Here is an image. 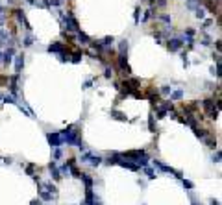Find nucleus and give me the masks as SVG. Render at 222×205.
<instances>
[{
    "label": "nucleus",
    "mask_w": 222,
    "mask_h": 205,
    "mask_svg": "<svg viewBox=\"0 0 222 205\" xmlns=\"http://www.w3.org/2000/svg\"><path fill=\"white\" fill-rule=\"evenodd\" d=\"M61 20H63V24L67 26V32H74V33H78L82 28H80V22L69 13V15H61Z\"/></svg>",
    "instance_id": "nucleus-1"
},
{
    "label": "nucleus",
    "mask_w": 222,
    "mask_h": 205,
    "mask_svg": "<svg viewBox=\"0 0 222 205\" xmlns=\"http://www.w3.org/2000/svg\"><path fill=\"white\" fill-rule=\"evenodd\" d=\"M202 107H204L206 115H207L209 118H217V117H218V107H215V100H211V98L204 100V102H202Z\"/></svg>",
    "instance_id": "nucleus-2"
},
{
    "label": "nucleus",
    "mask_w": 222,
    "mask_h": 205,
    "mask_svg": "<svg viewBox=\"0 0 222 205\" xmlns=\"http://www.w3.org/2000/svg\"><path fill=\"white\" fill-rule=\"evenodd\" d=\"M82 161H85V163H89V165H93V166H98L104 159L98 155V153H93V152H85L83 155H82Z\"/></svg>",
    "instance_id": "nucleus-3"
},
{
    "label": "nucleus",
    "mask_w": 222,
    "mask_h": 205,
    "mask_svg": "<svg viewBox=\"0 0 222 205\" xmlns=\"http://www.w3.org/2000/svg\"><path fill=\"white\" fill-rule=\"evenodd\" d=\"M154 166H158L159 170H163V172H168V174L176 176L178 179H183V177H182V172H180V170H174L172 166H168V165H165V163H161V161H154Z\"/></svg>",
    "instance_id": "nucleus-4"
},
{
    "label": "nucleus",
    "mask_w": 222,
    "mask_h": 205,
    "mask_svg": "<svg viewBox=\"0 0 222 205\" xmlns=\"http://www.w3.org/2000/svg\"><path fill=\"white\" fill-rule=\"evenodd\" d=\"M182 46H183V39H180V37H170V39L167 41V48H168L170 52L182 50Z\"/></svg>",
    "instance_id": "nucleus-5"
},
{
    "label": "nucleus",
    "mask_w": 222,
    "mask_h": 205,
    "mask_svg": "<svg viewBox=\"0 0 222 205\" xmlns=\"http://www.w3.org/2000/svg\"><path fill=\"white\" fill-rule=\"evenodd\" d=\"M47 141L50 142V146H52V148H59V146L63 144L59 131H52V133H47Z\"/></svg>",
    "instance_id": "nucleus-6"
},
{
    "label": "nucleus",
    "mask_w": 222,
    "mask_h": 205,
    "mask_svg": "<svg viewBox=\"0 0 222 205\" xmlns=\"http://www.w3.org/2000/svg\"><path fill=\"white\" fill-rule=\"evenodd\" d=\"M19 78H20V74H13V76L9 78V94H11L13 98L19 96Z\"/></svg>",
    "instance_id": "nucleus-7"
},
{
    "label": "nucleus",
    "mask_w": 222,
    "mask_h": 205,
    "mask_svg": "<svg viewBox=\"0 0 222 205\" xmlns=\"http://www.w3.org/2000/svg\"><path fill=\"white\" fill-rule=\"evenodd\" d=\"M13 15L17 17V20L20 22V24H24L26 32L30 33V32H32V26H30V22L26 20V15H24V11H22V9H13Z\"/></svg>",
    "instance_id": "nucleus-8"
},
{
    "label": "nucleus",
    "mask_w": 222,
    "mask_h": 205,
    "mask_svg": "<svg viewBox=\"0 0 222 205\" xmlns=\"http://www.w3.org/2000/svg\"><path fill=\"white\" fill-rule=\"evenodd\" d=\"M50 54H65L67 50H69V46H65L63 43H52V44H48V48H47Z\"/></svg>",
    "instance_id": "nucleus-9"
},
{
    "label": "nucleus",
    "mask_w": 222,
    "mask_h": 205,
    "mask_svg": "<svg viewBox=\"0 0 222 205\" xmlns=\"http://www.w3.org/2000/svg\"><path fill=\"white\" fill-rule=\"evenodd\" d=\"M13 56H15V48H13V46H9L6 52H2V63H4V65H11Z\"/></svg>",
    "instance_id": "nucleus-10"
},
{
    "label": "nucleus",
    "mask_w": 222,
    "mask_h": 205,
    "mask_svg": "<svg viewBox=\"0 0 222 205\" xmlns=\"http://www.w3.org/2000/svg\"><path fill=\"white\" fill-rule=\"evenodd\" d=\"M22 67H24V54H19L15 57V74H20Z\"/></svg>",
    "instance_id": "nucleus-11"
},
{
    "label": "nucleus",
    "mask_w": 222,
    "mask_h": 205,
    "mask_svg": "<svg viewBox=\"0 0 222 205\" xmlns=\"http://www.w3.org/2000/svg\"><path fill=\"white\" fill-rule=\"evenodd\" d=\"M48 168H50V172H52V177L54 179H61L63 176H61V172H59V168H57V165H56V161H50L48 163Z\"/></svg>",
    "instance_id": "nucleus-12"
},
{
    "label": "nucleus",
    "mask_w": 222,
    "mask_h": 205,
    "mask_svg": "<svg viewBox=\"0 0 222 205\" xmlns=\"http://www.w3.org/2000/svg\"><path fill=\"white\" fill-rule=\"evenodd\" d=\"M2 44H9V46H13V43L8 37V32H4L2 28H0V46H2Z\"/></svg>",
    "instance_id": "nucleus-13"
},
{
    "label": "nucleus",
    "mask_w": 222,
    "mask_h": 205,
    "mask_svg": "<svg viewBox=\"0 0 222 205\" xmlns=\"http://www.w3.org/2000/svg\"><path fill=\"white\" fill-rule=\"evenodd\" d=\"M80 179H83L85 189H93V177L89 176V174H83V172H82V177H80Z\"/></svg>",
    "instance_id": "nucleus-14"
},
{
    "label": "nucleus",
    "mask_w": 222,
    "mask_h": 205,
    "mask_svg": "<svg viewBox=\"0 0 222 205\" xmlns=\"http://www.w3.org/2000/svg\"><path fill=\"white\" fill-rule=\"evenodd\" d=\"M182 98H183V91L180 89V91H174V93H170L168 102H178V100H182Z\"/></svg>",
    "instance_id": "nucleus-15"
},
{
    "label": "nucleus",
    "mask_w": 222,
    "mask_h": 205,
    "mask_svg": "<svg viewBox=\"0 0 222 205\" xmlns=\"http://www.w3.org/2000/svg\"><path fill=\"white\" fill-rule=\"evenodd\" d=\"M115 43V37L113 35H107V37H104L102 41H100V44H102V46L104 48H107V46H111V44H113Z\"/></svg>",
    "instance_id": "nucleus-16"
},
{
    "label": "nucleus",
    "mask_w": 222,
    "mask_h": 205,
    "mask_svg": "<svg viewBox=\"0 0 222 205\" xmlns=\"http://www.w3.org/2000/svg\"><path fill=\"white\" fill-rule=\"evenodd\" d=\"M76 35H78V39H80V41H82V44H89V43H91V37H89V35H87V33H83V32H82V30H80V32H78V33H76Z\"/></svg>",
    "instance_id": "nucleus-17"
},
{
    "label": "nucleus",
    "mask_w": 222,
    "mask_h": 205,
    "mask_svg": "<svg viewBox=\"0 0 222 205\" xmlns=\"http://www.w3.org/2000/svg\"><path fill=\"white\" fill-rule=\"evenodd\" d=\"M126 52H128V41L122 39V41L119 43V52H117V54H126Z\"/></svg>",
    "instance_id": "nucleus-18"
},
{
    "label": "nucleus",
    "mask_w": 222,
    "mask_h": 205,
    "mask_svg": "<svg viewBox=\"0 0 222 205\" xmlns=\"http://www.w3.org/2000/svg\"><path fill=\"white\" fill-rule=\"evenodd\" d=\"M39 196H41V200H44V201H50L54 194H50V192H47V190H43V189H39Z\"/></svg>",
    "instance_id": "nucleus-19"
},
{
    "label": "nucleus",
    "mask_w": 222,
    "mask_h": 205,
    "mask_svg": "<svg viewBox=\"0 0 222 205\" xmlns=\"http://www.w3.org/2000/svg\"><path fill=\"white\" fill-rule=\"evenodd\" d=\"M22 44H24L26 48H28V46H32V44H33V35H32V33H28L24 39H22Z\"/></svg>",
    "instance_id": "nucleus-20"
},
{
    "label": "nucleus",
    "mask_w": 222,
    "mask_h": 205,
    "mask_svg": "<svg viewBox=\"0 0 222 205\" xmlns=\"http://www.w3.org/2000/svg\"><path fill=\"white\" fill-rule=\"evenodd\" d=\"M194 15H196V19H206V9L200 6V8L194 9Z\"/></svg>",
    "instance_id": "nucleus-21"
},
{
    "label": "nucleus",
    "mask_w": 222,
    "mask_h": 205,
    "mask_svg": "<svg viewBox=\"0 0 222 205\" xmlns=\"http://www.w3.org/2000/svg\"><path fill=\"white\" fill-rule=\"evenodd\" d=\"M158 93H159V94H168V96H170V93H172V87H170V85H163V87L158 91Z\"/></svg>",
    "instance_id": "nucleus-22"
},
{
    "label": "nucleus",
    "mask_w": 222,
    "mask_h": 205,
    "mask_svg": "<svg viewBox=\"0 0 222 205\" xmlns=\"http://www.w3.org/2000/svg\"><path fill=\"white\" fill-rule=\"evenodd\" d=\"M143 170H144V174H146V177H148V179H154L155 176H158V174H155V172H154V170H152L150 166H144Z\"/></svg>",
    "instance_id": "nucleus-23"
},
{
    "label": "nucleus",
    "mask_w": 222,
    "mask_h": 205,
    "mask_svg": "<svg viewBox=\"0 0 222 205\" xmlns=\"http://www.w3.org/2000/svg\"><path fill=\"white\" fill-rule=\"evenodd\" d=\"M2 100H4L6 104H15V105L19 104V102H17V98H13L11 94H6V96H2Z\"/></svg>",
    "instance_id": "nucleus-24"
},
{
    "label": "nucleus",
    "mask_w": 222,
    "mask_h": 205,
    "mask_svg": "<svg viewBox=\"0 0 222 205\" xmlns=\"http://www.w3.org/2000/svg\"><path fill=\"white\" fill-rule=\"evenodd\" d=\"M111 117H115L117 120H126V117L122 115V113H120V111H115V109L111 111Z\"/></svg>",
    "instance_id": "nucleus-25"
},
{
    "label": "nucleus",
    "mask_w": 222,
    "mask_h": 205,
    "mask_svg": "<svg viewBox=\"0 0 222 205\" xmlns=\"http://www.w3.org/2000/svg\"><path fill=\"white\" fill-rule=\"evenodd\" d=\"M200 43H202V44H204V46H209V44H211V37H209V35L206 33V35H204V39H202V41H200Z\"/></svg>",
    "instance_id": "nucleus-26"
},
{
    "label": "nucleus",
    "mask_w": 222,
    "mask_h": 205,
    "mask_svg": "<svg viewBox=\"0 0 222 205\" xmlns=\"http://www.w3.org/2000/svg\"><path fill=\"white\" fill-rule=\"evenodd\" d=\"M33 172H35V165H28V166H26V174L33 177Z\"/></svg>",
    "instance_id": "nucleus-27"
},
{
    "label": "nucleus",
    "mask_w": 222,
    "mask_h": 205,
    "mask_svg": "<svg viewBox=\"0 0 222 205\" xmlns=\"http://www.w3.org/2000/svg\"><path fill=\"white\" fill-rule=\"evenodd\" d=\"M152 2L158 6V8H165L167 6V0H152Z\"/></svg>",
    "instance_id": "nucleus-28"
},
{
    "label": "nucleus",
    "mask_w": 222,
    "mask_h": 205,
    "mask_svg": "<svg viewBox=\"0 0 222 205\" xmlns=\"http://www.w3.org/2000/svg\"><path fill=\"white\" fill-rule=\"evenodd\" d=\"M182 183H183V187H185V189H189V190H191V189L194 187V185L191 183V181H189V179H182Z\"/></svg>",
    "instance_id": "nucleus-29"
},
{
    "label": "nucleus",
    "mask_w": 222,
    "mask_h": 205,
    "mask_svg": "<svg viewBox=\"0 0 222 205\" xmlns=\"http://www.w3.org/2000/svg\"><path fill=\"white\" fill-rule=\"evenodd\" d=\"M159 20H163V22H167V24H170V15H159Z\"/></svg>",
    "instance_id": "nucleus-30"
},
{
    "label": "nucleus",
    "mask_w": 222,
    "mask_h": 205,
    "mask_svg": "<svg viewBox=\"0 0 222 205\" xmlns=\"http://www.w3.org/2000/svg\"><path fill=\"white\" fill-rule=\"evenodd\" d=\"M57 159H61V150L54 148V161H57Z\"/></svg>",
    "instance_id": "nucleus-31"
},
{
    "label": "nucleus",
    "mask_w": 222,
    "mask_h": 205,
    "mask_svg": "<svg viewBox=\"0 0 222 205\" xmlns=\"http://www.w3.org/2000/svg\"><path fill=\"white\" fill-rule=\"evenodd\" d=\"M104 76H106L107 80H109L111 76H113V72H111V68H106V70H104Z\"/></svg>",
    "instance_id": "nucleus-32"
},
{
    "label": "nucleus",
    "mask_w": 222,
    "mask_h": 205,
    "mask_svg": "<svg viewBox=\"0 0 222 205\" xmlns=\"http://www.w3.org/2000/svg\"><path fill=\"white\" fill-rule=\"evenodd\" d=\"M148 126H150V131H155V128H154V117H150V120H148Z\"/></svg>",
    "instance_id": "nucleus-33"
},
{
    "label": "nucleus",
    "mask_w": 222,
    "mask_h": 205,
    "mask_svg": "<svg viewBox=\"0 0 222 205\" xmlns=\"http://www.w3.org/2000/svg\"><path fill=\"white\" fill-rule=\"evenodd\" d=\"M93 85V80H87L85 83H83V89H89V87H91Z\"/></svg>",
    "instance_id": "nucleus-34"
},
{
    "label": "nucleus",
    "mask_w": 222,
    "mask_h": 205,
    "mask_svg": "<svg viewBox=\"0 0 222 205\" xmlns=\"http://www.w3.org/2000/svg\"><path fill=\"white\" fill-rule=\"evenodd\" d=\"M213 24V19H207L206 22H204V28H207V26H211Z\"/></svg>",
    "instance_id": "nucleus-35"
},
{
    "label": "nucleus",
    "mask_w": 222,
    "mask_h": 205,
    "mask_svg": "<svg viewBox=\"0 0 222 205\" xmlns=\"http://www.w3.org/2000/svg\"><path fill=\"white\" fill-rule=\"evenodd\" d=\"M213 161H217V163L220 161V152H217V155H213Z\"/></svg>",
    "instance_id": "nucleus-36"
},
{
    "label": "nucleus",
    "mask_w": 222,
    "mask_h": 205,
    "mask_svg": "<svg viewBox=\"0 0 222 205\" xmlns=\"http://www.w3.org/2000/svg\"><path fill=\"white\" fill-rule=\"evenodd\" d=\"M139 20H141V17H139V9H135V22L139 24Z\"/></svg>",
    "instance_id": "nucleus-37"
},
{
    "label": "nucleus",
    "mask_w": 222,
    "mask_h": 205,
    "mask_svg": "<svg viewBox=\"0 0 222 205\" xmlns=\"http://www.w3.org/2000/svg\"><path fill=\"white\" fill-rule=\"evenodd\" d=\"M0 13H4V6H2V2H0Z\"/></svg>",
    "instance_id": "nucleus-38"
},
{
    "label": "nucleus",
    "mask_w": 222,
    "mask_h": 205,
    "mask_svg": "<svg viewBox=\"0 0 222 205\" xmlns=\"http://www.w3.org/2000/svg\"><path fill=\"white\" fill-rule=\"evenodd\" d=\"M26 2H28V4H32V6H33V4H35V0H26Z\"/></svg>",
    "instance_id": "nucleus-39"
},
{
    "label": "nucleus",
    "mask_w": 222,
    "mask_h": 205,
    "mask_svg": "<svg viewBox=\"0 0 222 205\" xmlns=\"http://www.w3.org/2000/svg\"><path fill=\"white\" fill-rule=\"evenodd\" d=\"M0 63H2V50H0Z\"/></svg>",
    "instance_id": "nucleus-40"
},
{
    "label": "nucleus",
    "mask_w": 222,
    "mask_h": 205,
    "mask_svg": "<svg viewBox=\"0 0 222 205\" xmlns=\"http://www.w3.org/2000/svg\"><path fill=\"white\" fill-rule=\"evenodd\" d=\"M143 2H152V0H143Z\"/></svg>",
    "instance_id": "nucleus-41"
},
{
    "label": "nucleus",
    "mask_w": 222,
    "mask_h": 205,
    "mask_svg": "<svg viewBox=\"0 0 222 205\" xmlns=\"http://www.w3.org/2000/svg\"><path fill=\"white\" fill-rule=\"evenodd\" d=\"M0 102H2V94H0Z\"/></svg>",
    "instance_id": "nucleus-42"
},
{
    "label": "nucleus",
    "mask_w": 222,
    "mask_h": 205,
    "mask_svg": "<svg viewBox=\"0 0 222 205\" xmlns=\"http://www.w3.org/2000/svg\"><path fill=\"white\" fill-rule=\"evenodd\" d=\"M0 161H2V159H0Z\"/></svg>",
    "instance_id": "nucleus-43"
}]
</instances>
